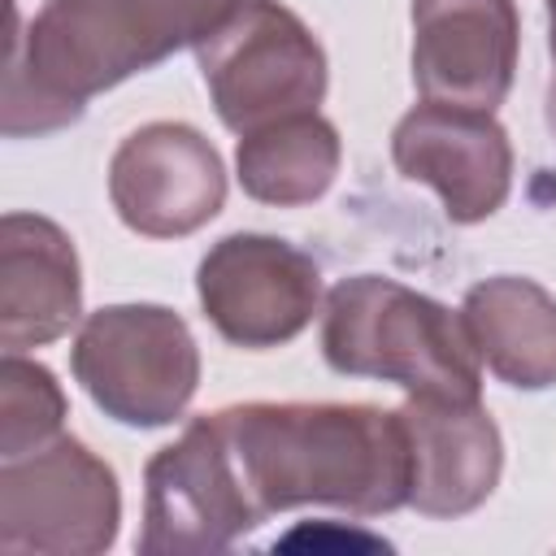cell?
Listing matches in <instances>:
<instances>
[{
    "instance_id": "1",
    "label": "cell",
    "mask_w": 556,
    "mask_h": 556,
    "mask_svg": "<svg viewBox=\"0 0 556 556\" xmlns=\"http://www.w3.org/2000/svg\"><path fill=\"white\" fill-rule=\"evenodd\" d=\"M252 513L330 504L378 517L408 504L413 456L400 413L378 404L252 400L213 413Z\"/></svg>"
},
{
    "instance_id": "2",
    "label": "cell",
    "mask_w": 556,
    "mask_h": 556,
    "mask_svg": "<svg viewBox=\"0 0 556 556\" xmlns=\"http://www.w3.org/2000/svg\"><path fill=\"white\" fill-rule=\"evenodd\" d=\"M239 0H43L13 35L4 65V135L74 126L91 96L195 48Z\"/></svg>"
},
{
    "instance_id": "3",
    "label": "cell",
    "mask_w": 556,
    "mask_h": 556,
    "mask_svg": "<svg viewBox=\"0 0 556 556\" xmlns=\"http://www.w3.org/2000/svg\"><path fill=\"white\" fill-rule=\"evenodd\" d=\"M321 356L334 374L382 378L408 395H482V356L465 317L382 274H352L330 287Z\"/></svg>"
},
{
    "instance_id": "4",
    "label": "cell",
    "mask_w": 556,
    "mask_h": 556,
    "mask_svg": "<svg viewBox=\"0 0 556 556\" xmlns=\"http://www.w3.org/2000/svg\"><path fill=\"white\" fill-rule=\"evenodd\" d=\"M70 369L104 417L156 430L187 413L200 387V348L165 304H109L78 326Z\"/></svg>"
},
{
    "instance_id": "5",
    "label": "cell",
    "mask_w": 556,
    "mask_h": 556,
    "mask_svg": "<svg viewBox=\"0 0 556 556\" xmlns=\"http://www.w3.org/2000/svg\"><path fill=\"white\" fill-rule=\"evenodd\" d=\"M195 61L222 126L235 135L313 113L326 100V52L300 13L278 0H239L195 43Z\"/></svg>"
},
{
    "instance_id": "6",
    "label": "cell",
    "mask_w": 556,
    "mask_h": 556,
    "mask_svg": "<svg viewBox=\"0 0 556 556\" xmlns=\"http://www.w3.org/2000/svg\"><path fill=\"white\" fill-rule=\"evenodd\" d=\"M117 521V473L70 434L0 465V547L13 556H96L113 547Z\"/></svg>"
},
{
    "instance_id": "7",
    "label": "cell",
    "mask_w": 556,
    "mask_h": 556,
    "mask_svg": "<svg viewBox=\"0 0 556 556\" xmlns=\"http://www.w3.org/2000/svg\"><path fill=\"white\" fill-rule=\"evenodd\" d=\"M261 517L252 513L213 413L195 417L143 469V556H204L235 547Z\"/></svg>"
},
{
    "instance_id": "8",
    "label": "cell",
    "mask_w": 556,
    "mask_h": 556,
    "mask_svg": "<svg viewBox=\"0 0 556 556\" xmlns=\"http://www.w3.org/2000/svg\"><path fill=\"white\" fill-rule=\"evenodd\" d=\"M195 291L226 343L265 352L291 343L313 321L321 304V269L287 239L239 230L204 252Z\"/></svg>"
},
{
    "instance_id": "9",
    "label": "cell",
    "mask_w": 556,
    "mask_h": 556,
    "mask_svg": "<svg viewBox=\"0 0 556 556\" xmlns=\"http://www.w3.org/2000/svg\"><path fill=\"white\" fill-rule=\"evenodd\" d=\"M109 200L135 235L182 239L222 213L226 169L195 126L148 122L117 143L109 161Z\"/></svg>"
},
{
    "instance_id": "10",
    "label": "cell",
    "mask_w": 556,
    "mask_h": 556,
    "mask_svg": "<svg viewBox=\"0 0 556 556\" xmlns=\"http://www.w3.org/2000/svg\"><path fill=\"white\" fill-rule=\"evenodd\" d=\"M391 161L408 182L434 187L456 226L486 222L513 191V143L486 109L421 100L395 122Z\"/></svg>"
},
{
    "instance_id": "11",
    "label": "cell",
    "mask_w": 556,
    "mask_h": 556,
    "mask_svg": "<svg viewBox=\"0 0 556 556\" xmlns=\"http://www.w3.org/2000/svg\"><path fill=\"white\" fill-rule=\"evenodd\" d=\"M521 48L517 0H413V83L421 100L495 113Z\"/></svg>"
},
{
    "instance_id": "12",
    "label": "cell",
    "mask_w": 556,
    "mask_h": 556,
    "mask_svg": "<svg viewBox=\"0 0 556 556\" xmlns=\"http://www.w3.org/2000/svg\"><path fill=\"white\" fill-rule=\"evenodd\" d=\"M395 413L413 456L408 504L421 517H465L486 504L504 469V439L491 413L478 400L439 395H408Z\"/></svg>"
},
{
    "instance_id": "13",
    "label": "cell",
    "mask_w": 556,
    "mask_h": 556,
    "mask_svg": "<svg viewBox=\"0 0 556 556\" xmlns=\"http://www.w3.org/2000/svg\"><path fill=\"white\" fill-rule=\"evenodd\" d=\"M83 317V269L74 239L39 213L0 222V343L26 352L65 339Z\"/></svg>"
},
{
    "instance_id": "14",
    "label": "cell",
    "mask_w": 556,
    "mask_h": 556,
    "mask_svg": "<svg viewBox=\"0 0 556 556\" xmlns=\"http://www.w3.org/2000/svg\"><path fill=\"white\" fill-rule=\"evenodd\" d=\"M465 330L486 369L517 387L543 391L556 382V295L521 274H495L465 291Z\"/></svg>"
},
{
    "instance_id": "15",
    "label": "cell",
    "mask_w": 556,
    "mask_h": 556,
    "mask_svg": "<svg viewBox=\"0 0 556 556\" xmlns=\"http://www.w3.org/2000/svg\"><path fill=\"white\" fill-rule=\"evenodd\" d=\"M339 161H343L339 130L317 109L291 113L252 135H239V148H235L239 187L252 200L278 204V208L321 200L339 174Z\"/></svg>"
},
{
    "instance_id": "16",
    "label": "cell",
    "mask_w": 556,
    "mask_h": 556,
    "mask_svg": "<svg viewBox=\"0 0 556 556\" xmlns=\"http://www.w3.org/2000/svg\"><path fill=\"white\" fill-rule=\"evenodd\" d=\"M65 426V391L48 365L26 361L22 352H4L0 361V460L26 456Z\"/></svg>"
},
{
    "instance_id": "17",
    "label": "cell",
    "mask_w": 556,
    "mask_h": 556,
    "mask_svg": "<svg viewBox=\"0 0 556 556\" xmlns=\"http://www.w3.org/2000/svg\"><path fill=\"white\" fill-rule=\"evenodd\" d=\"M547 52H552V83H547V130L556 135V0H547Z\"/></svg>"
}]
</instances>
